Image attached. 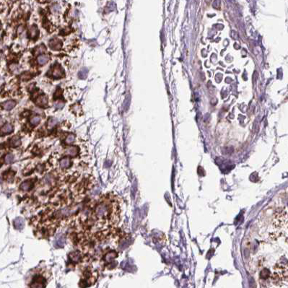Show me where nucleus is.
<instances>
[{
    "instance_id": "nucleus-1",
    "label": "nucleus",
    "mask_w": 288,
    "mask_h": 288,
    "mask_svg": "<svg viewBox=\"0 0 288 288\" xmlns=\"http://www.w3.org/2000/svg\"><path fill=\"white\" fill-rule=\"evenodd\" d=\"M271 278L274 283L279 285V284H282L281 287L283 286V283H285L287 285L288 280V267L287 262L286 260L279 261L275 265L274 268L273 275H271Z\"/></svg>"
},
{
    "instance_id": "nucleus-2",
    "label": "nucleus",
    "mask_w": 288,
    "mask_h": 288,
    "mask_svg": "<svg viewBox=\"0 0 288 288\" xmlns=\"http://www.w3.org/2000/svg\"><path fill=\"white\" fill-rule=\"evenodd\" d=\"M112 212V205L107 202H100L97 205L95 214L97 218L105 219L109 216Z\"/></svg>"
},
{
    "instance_id": "nucleus-3",
    "label": "nucleus",
    "mask_w": 288,
    "mask_h": 288,
    "mask_svg": "<svg viewBox=\"0 0 288 288\" xmlns=\"http://www.w3.org/2000/svg\"><path fill=\"white\" fill-rule=\"evenodd\" d=\"M51 75L55 79H60L64 76V71L60 65L56 64L51 71Z\"/></svg>"
},
{
    "instance_id": "nucleus-4",
    "label": "nucleus",
    "mask_w": 288,
    "mask_h": 288,
    "mask_svg": "<svg viewBox=\"0 0 288 288\" xmlns=\"http://www.w3.org/2000/svg\"><path fill=\"white\" fill-rule=\"evenodd\" d=\"M49 46L53 51H59L62 48V41L59 38H53L49 42Z\"/></svg>"
},
{
    "instance_id": "nucleus-5",
    "label": "nucleus",
    "mask_w": 288,
    "mask_h": 288,
    "mask_svg": "<svg viewBox=\"0 0 288 288\" xmlns=\"http://www.w3.org/2000/svg\"><path fill=\"white\" fill-rule=\"evenodd\" d=\"M45 280L42 277H35L33 280V284L31 285L32 287H43Z\"/></svg>"
},
{
    "instance_id": "nucleus-6",
    "label": "nucleus",
    "mask_w": 288,
    "mask_h": 288,
    "mask_svg": "<svg viewBox=\"0 0 288 288\" xmlns=\"http://www.w3.org/2000/svg\"><path fill=\"white\" fill-rule=\"evenodd\" d=\"M48 103H49L48 98L47 96H46L45 95L40 96L39 97L36 99V100H35V103H36V105L40 107L46 106V105H48Z\"/></svg>"
},
{
    "instance_id": "nucleus-7",
    "label": "nucleus",
    "mask_w": 288,
    "mask_h": 288,
    "mask_svg": "<svg viewBox=\"0 0 288 288\" xmlns=\"http://www.w3.org/2000/svg\"><path fill=\"white\" fill-rule=\"evenodd\" d=\"M38 34H39V30H38V28H37V26L36 25L31 26L28 31L29 38H31V39L36 38L37 37H38Z\"/></svg>"
},
{
    "instance_id": "nucleus-8",
    "label": "nucleus",
    "mask_w": 288,
    "mask_h": 288,
    "mask_svg": "<svg viewBox=\"0 0 288 288\" xmlns=\"http://www.w3.org/2000/svg\"><path fill=\"white\" fill-rule=\"evenodd\" d=\"M79 153V148L77 146H70L67 147L66 150V154L69 156L71 157H75L78 155Z\"/></svg>"
},
{
    "instance_id": "nucleus-9",
    "label": "nucleus",
    "mask_w": 288,
    "mask_h": 288,
    "mask_svg": "<svg viewBox=\"0 0 288 288\" xmlns=\"http://www.w3.org/2000/svg\"><path fill=\"white\" fill-rule=\"evenodd\" d=\"M33 184V181L32 180H25V181L23 182V183H21V185H20V190H22V191H29V190H30L31 188H32Z\"/></svg>"
},
{
    "instance_id": "nucleus-10",
    "label": "nucleus",
    "mask_w": 288,
    "mask_h": 288,
    "mask_svg": "<svg viewBox=\"0 0 288 288\" xmlns=\"http://www.w3.org/2000/svg\"><path fill=\"white\" fill-rule=\"evenodd\" d=\"M13 129L14 128L12 125H11L10 124H7L1 127V129H0V133L2 135L8 134L12 133L13 132Z\"/></svg>"
},
{
    "instance_id": "nucleus-11",
    "label": "nucleus",
    "mask_w": 288,
    "mask_h": 288,
    "mask_svg": "<svg viewBox=\"0 0 288 288\" xmlns=\"http://www.w3.org/2000/svg\"><path fill=\"white\" fill-rule=\"evenodd\" d=\"M65 245V238L63 236H59L55 240L54 246L57 248H63Z\"/></svg>"
},
{
    "instance_id": "nucleus-12",
    "label": "nucleus",
    "mask_w": 288,
    "mask_h": 288,
    "mask_svg": "<svg viewBox=\"0 0 288 288\" xmlns=\"http://www.w3.org/2000/svg\"><path fill=\"white\" fill-rule=\"evenodd\" d=\"M50 59V57L49 55H46V54H41L39 57L37 58V62L40 66H43V65L46 64L49 62Z\"/></svg>"
},
{
    "instance_id": "nucleus-13",
    "label": "nucleus",
    "mask_w": 288,
    "mask_h": 288,
    "mask_svg": "<svg viewBox=\"0 0 288 288\" xmlns=\"http://www.w3.org/2000/svg\"><path fill=\"white\" fill-rule=\"evenodd\" d=\"M16 105V102L15 100H8L2 104V108L6 110H10L13 109Z\"/></svg>"
},
{
    "instance_id": "nucleus-14",
    "label": "nucleus",
    "mask_w": 288,
    "mask_h": 288,
    "mask_svg": "<svg viewBox=\"0 0 288 288\" xmlns=\"http://www.w3.org/2000/svg\"><path fill=\"white\" fill-rule=\"evenodd\" d=\"M71 160H69V158L65 157V158H62V159L60 160V167L62 168L63 169L69 168L70 166H71Z\"/></svg>"
},
{
    "instance_id": "nucleus-15",
    "label": "nucleus",
    "mask_w": 288,
    "mask_h": 288,
    "mask_svg": "<svg viewBox=\"0 0 288 288\" xmlns=\"http://www.w3.org/2000/svg\"><path fill=\"white\" fill-rule=\"evenodd\" d=\"M14 224V227L17 229V230H21V229L23 228L25 225L24 220L23 219L20 218V217H18L14 220L13 222Z\"/></svg>"
},
{
    "instance_id": "nucleus-16",
    "label": "nucleus",
    "mask_w": 288,
    "mask_h": 288,
    "mask_svg": "<svg viewBox=\"0 0 288 288\" xmlns=\"http://www.w3.org/2000/svg\"><path fill=\"white\" fill-rule=\"evenodd\" d=\"M21 144V140L20 137L18 136H15L12 137L10 140V145L12 147H19Z\"/></svg>"
},
{
    "instance_id": "nucleus-17",
    "label": "nucleus",
    "mask_w": 288,
    "mask_h": 288,
    "mask_svg": "<svg viewBox=\"0 0 288 288\" xmlns=\"http://www.w3.org/2000/svg\"><path fill=\"white\" fill-rule=\"evenodd\" d=\"M116 256H117V253H116V252L110 251V252H109V253H108L106 255H105V261H107L108 263H109L112 261V260L114 259V258H116Z\"/></svg>"
},
{
    "instance_id": "nucleus-18",
    "label": "nucleus",
    "mask_w": 288,
    "mask_h": 288,
    "mask_svg": "<svg viewBox=\"0 0 288 288\" xmlns=\"http://www.w3.org/2000/svg\"><path fill=\"white\" fill-rule=\"evenodd\" d=\"M58 124V120L55 118H51L49 119V121H48V124H47V127L49 129H54V127L57 126V124Z\"/></svg>"
},
{
    "instance_id": "nucleus-19",
    "label": "nucleus",
    "mask_w": 288,
    "mask_h": 288,
    "mask_svg": "<svg viewBox=\"0 0 288 288\" xmlns=\"http://www.w3.org/2000/svg\"><path fill=\"white\" fill-rule=\"evenodd\" d=\"M69 258L73 262H77L80 258V254L77 251L73 252V253H71L69 254Z\"/></svg>"
},
{
    "instance_id": "nucleus-20",
    "label": "nucleus",
    "mask_w": 288,
    "mask_h": 288,
    "mask_svg": "<svg viewBox=\"0 0 288 288\" xmlns=\"http://www.w3.org/2000/svg\"><path fill=\"white\" fill-rule=\"evenodd\" d=\"M46 51V47L44 45L40 44V46H37L35 49H34V54L35 55H38V54H41L45 52Z\"/></svg>"
},
{
    "instance_id": "nucleus-21",
    "label": "nucleus",
    "mask_w": 288,
    "mask_h": 288,
    "mask_svg": "<svg viewBox=\"0 0 288 288\" xmlns=\"http://www.w3.org/2000/svg\"><path fill=\"white\" fill-rule=\"evenodd\" d=\"M88 70L86 69V68H84V69H81L78 73V77L79 78L81 79V80H85V79L87 78L88 77Z\"/></svg>"
},
{
    "instance_id": "nucleus-22",
    "label": "nucleus",
    "mask_w": 288,
    "mask_h": 288,
    "mask_svg": "<svg viewBox=\"0 0 288 288\" xmlns=\"http://www.w3.org/2000/svg\"><path fill=\"white\" fill-rule=\"evenodd\" d=\"M40 121H41V119H40V116H33V117L30 119V123L31 125H33V126H37V125H38V124H40Z\"/></svg>"
},
{
    "instance_id": "nucleus-23",
    "label": "nucleus",
    "mask_w": 288,
    "mask_h": 288,
    "mask_svg": "<svg viewBox=\"0 0 288 288\" xmlns=\"http://www.w3.org/2000/svg\"><path fill=\"white\" fill-rule=\"evenodd\" d=\"M14 161V155L12 154H7L5 157H4V162L7 164H10V163H13Z\"/></svg>"
},
{
    "instance_id": "nucleus-24",
    "label": "nucleus",
    "mask_w": 288,
    "mask_h": 288,
    "mask_svg": "<svg viewBox=\"0 0 288 288\" xmlns=\"http://www.w3.org/2000/svg\"><path fill=\"white\" fill-rule=\"evenodd\" d=\"M61 10V7L59 4H54L53 5H51V11L53 12V13H58Z\"/></svg>"
},
{
    "instance_id": "nucleus-25",
    "label": "nucleus",
    "mask_w": 288,
    "mask_h": 288,
    "mask_svg": "<svg viewBox=\"0 0 288 288\" xmlns=\"http://www.w3.org/2000/svg\"><path fill=\"white\" fill-rule=\"evenodd\" d=\"M74 140H75V136H74L73 134H70L68 135L67 137L66 138L65 142H66L67 144H71V143L74 142Z\"/></svg>"
},
{
    "instance_id": "nucleus-26",
    "label": "nucleus",
    "mask_w": 288,
    "mask_h": 288,
    "mask_svg": "<svg viewBox=\"0 0 288 288\" xmlns=\"http://www.w3.org/2000/svg\"><path fill=\"white\" fill-rule=\"evenodd\" d=\"M64 105L65 103L64 101L59 100V101H57V102L55 103V104H54V107H55L56 108H57V109H62V108H64Z\"/></svg>"
},
{
    "instance_id": "nucleus-27",
    "label": "nucleus",
    "mask_w": 288,
    "mask_h": 288,
    "mask_svg": "<svg viewBox=\"0 0 288 288\" xmlns=\"http://www.w3.org/2000/svg\"><path fill=\"white\" fill-rule=\"evenodd\" d=\"M31 77H32V76H31V74L28 72L24 73V74H22V76H21V78L23 79V80H25V81L30 80Z\"/></svg>"
},
{
    "instance_id": "nucleus-28",
    "label": "nucleus",
    "mask_w": 288,
    "mask_h": 288,
    "mask_svg": "<svg viewBox=\"0 0 288 288\" xmlns=\"http://www.w3.org/2000/svg\"><path fill=\"white\" fill-rule=\"evenodd\" d=\"M14 176V173H7V174H4V178L6 179V180H10V179H12Z\"/></svg>"
},
{
    "instance_id": "nucleus-29",
    "label": "nucleus",
    "mask_w": 288,
    "mask_h": 288,
    "mask_svg": "<svg viewBox=\"0 0 288 288\" xmlns=\"http://www.w3.org/2000/svg\"><path fill=\"white\" fill-rule=\"evenodd\" d=\"M113 9H114V4H113V3H109L106 7V10H107L106 11L108 12H109L110 11L113 10Z\"/></svg>"
},
{
    "instance_id": "nucleus-30",
    "label": "nucleus",
    "mask_w": 288,
    "mask_h": 288,
    "mask_svg": "<svg viewBox=\"0 0 288 288\" xmlns=\"http://www.w3.org/2000/svg\"><path fill=\"white\" fill-rule=\"evenodd\" d=\"M24 30V27H23V25H20L18 27V33H22L23 31Z\"/></svg>"
},
{
    "instance_id": "nucleus-31",
    "label": "nucleus",
    "mask_w": 288,
    "mask_h": 288,
    "mask_svg": "<svg viewBox=\"0 0 288 288\" xmlns=\"http://www.w3.org/2000/svg\"><path fill=\"white\" fill-rule=\"evenodd\" d=\"M3 124H4V119H2V117H1V116H0V126L2 125Z\"/></svg>"
},
{
    "instance_id": "nucleus-32",
    "label": "nucleus",
    "mask_w": 288,
    "mask_h": 288,
    "mask_svg": "<svg viewBox=\"0 0 288 288\" xmlns=\"http://www.w3.org/2000/svg\"><path fill=\"white\" fill-rule=\"evenodd\" d=\"M1 23H0V29H1Z\"/></svg>"
},
{
    "instance_id": "nucleus-33",
    "label": "nucleus",
    "mask_w": 288,
    "mask_h": 288,
    "mask_svg": "<svg viewBox=\"0 0 288 288\" xmlns=\"http://www.w3.org/2000/svg\"><path fill=\"white\" fill-rule=\"evenodd\" d=\"M0 183H1V179H0Z\"/></svg>"
},
{
    "instance_id": "nucleus-34",
    "label": "nucleus",
    "mask_w": 288,
    "mask_h": 288,
    "mask_svg": "<svg viewBox=\"0 0 288 288\" xmlns=\"http://www.w3.org/2000/svg\"><path fill=\"white\" fill-rule=\"evenodd\" d=\"M49 1H53V0H49Z\"/></svg>"
}]
</instances>
